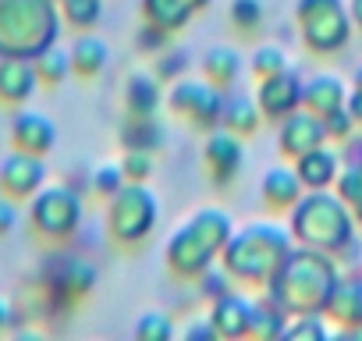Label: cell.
Instances as JSON below:
<instances>
[{
  "instance_id": "obj_4",
  "label": "cell",
  "mask_w": 362,
  "mask_h": 341,
  "mask_svg": "<svg viewBox=\"0 0 362 341\" xmlns=\"http://www.w3.org/2000/svg\"><path fill=\"white\" fill-rule=\"evenodd\" d=\"M33 221H36L43 231H54V235L68 231L71 221H75V203H71V196H68V192H43V196L36 200V207H33Z\"/></svg>"
},
{
  "instance_id": "obj_6",
  "label": "cell",
  "mask_w": 362,
  "mask_h": 341,
  "mask_svg": "<svg viewBox=\"0 0 362 341\" xmlns=\"http://www.w3.org/2000/svg\"><path fill=\"white\" fill-rule=\"evenodd\" d=\"M68 71V61H64V54H40V64H36V75H43V79H50V82H57L61 75Z\"/></svg>"
},
{
  "instance_id": "obj_8",
  "label": "cell",
  "mask_w": 362,
  "mask_h": 341,
  "mask_svg": "<svg viewBox=\"0 0 362 341\" xmlns=\"http://www.w3.org/2000/svg\"><path fill=\"white\" fill-rule=\"evenodd\" d=\"M15 228V207L11 200H0V235H8Z\"/></svg>"
},
{
  "instance_id": "obj_11",
  "label": "cell",
  "mask_w": 362,
  "mask_h": 341,
  "mask_svg": "<svg viewBox=\"0 0 362 341\" xmlns=\"http://www.w3.org/2000/svg\"><path fill=\"white\" fill-rule=\"evenodd\" d=\"M128 167H132V175H146V160H135V156H132Z\"/></svg>"
},
{
  "instance_id": "obj_3",
  "label": "cell",
  "mask_w": 362,
  "mask_h": 341,
  "mask_svg": "<svg viewBox=\"0 0 362 341\" xmlns=\"http://www.w3.org/2000/svg\"><path fill=\"white\" fill-rule=\"evenodd\" d=\"M36 68L25 57H0V103H22L36 89Z\"/></svg>"
},
{
  "instance_id": "obj_7",
  "label": "cell",
  "mask_w": 362,
  "mask_h": 341,
  "mask_svg": "<svg viewBox=\"0 0 362 341\" xmlns=\"http://www.w3.org/2000/svg\"><path fill=\"white\" fill-rule=\"evenodd\" d=\"M64 11H68L71 22L86 25V22L96 18V0H64Z\"/></svg>"
},
{
  "instance_id": "obj_10",
  "label": "cell",
  "mask_w": 362,
  "mask_h": 341,
  "mask_svg": "<svg viewBox=\"0 0 362 341\" xmlns=\"http://www.w3.org/2000/svg\"><path fill=\"white\" fill-rule=\"evenodd\" d=\"M8 320H11V306L0 299V327H8Z\"/></svg>"
},
{
  "instance_id": "obj_2",
  "label": "cell",
  "mask_w": 362,
  "mask_h": 341,
  "mask_svg": "<svg viewBox=\"0 0 362 341\" xmlns=\"http://www.w3.org/2000/svg\"><path fill=\"white\" fill-rule=\"evenodd\" d=\"M40 182H43V167H40L36 153H25L22 149L11 160H4V167H0V189H4L11 200L29 196Z\"/></svg>"
},
{
  "instance_id": "obj_9",
  "label": "cell",
  "mask_w": 362,
  "mask_h": 341,
  "mask_svg": "<svg viewBox=\"0 0 362 341\" xmlns=\"http://www.w3.org/2000/svg\"><path fill=\"white\" fill-rule=\"evenodd\" d=\"M256 15H259V11H256V4H252V0H242V4H238V18H242V22H245V18L252 22Z\"/></svg>"
},
{
  "instance_id": "obj_5",
  "label": "cell",
  "mask_w": 362,
  "mask_h": 341,
  "mask_svg": "<svg viewBox=\"0 0 362 341\" xmlns=\"http://www.w3.org/2000/svg\"><path fill=\"white\" fill-rule=\"evenodd\" d=\"M11 135H15L18 149H25V153H47L54 146V125L43 114H18Z\"/></svg>"
},
{
  "instance_id": "obj_1",
  "label": "cell",
  "mask_w": 362,
  "mask_h": 341,
  "mask_svg": "<svg viewBox=\"0 0 362 341\" xmlns=\"http://www.w3.org/2000/svg\"><path fill=\"white\" fill-rule=\"evenodd\" d=\"M54 33V11L47 0H0V57L43 54Z\"/></svg>"
}]
</instances>
